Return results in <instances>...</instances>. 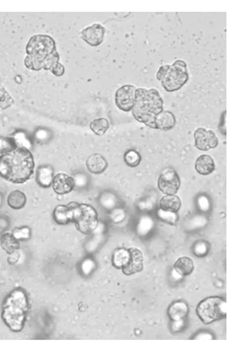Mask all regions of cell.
Here are the masks:
<instances>
[{
  "mask_svg": "<svg viewBox=\"0 0 241 359\" xmlns=\"http://www.w3.org/2000/svg\"><path fill=\"white\" fill-rule=\"evenodd\" d=\"M153 227H154L153 220L149 216H144L140 219L139 224H138V234L139 236H146L152 230Z\"/></svg>",
  "mask_w": 241,
  "mask_h": 359,
  "instance_id": "484cf974",
  "label": "cell"
},
{
  "mask_svg": "<svg viewBox=\"0 0 241 359\" xmlns=\"http://www.w3.org/2000/svg\"><path fill=\"white\" fill-rule=\"evenodd\" d=\"M100 202L105 208L108 210H112L117 204V198L112 194H105L101 197Z\"/></svg>",
  "mask_w": 241,
  "mask_h": 359,
  "instance_id": "1f68e13d",
  "label": "cell"
},
{
  "mask_svg": "<svg viewBox=\"0 0 241 359\" xmlns=\"http://www.w3.org/2000/svg\"><path fill=\"white\" fill-rule=\"evenodd\" d=\"M164 102L156 88H139L135 93L132 114L136 120L155 130V120L163 110Z\"/></svg>",
  "mask_w": 241,
  "mask_h": 359,
  "instance_id": "3957f363",
  "label": "cell"
},
{
  "mask_svg": "<svg viewBox=\"0 0 241 359\" xmlns=\"http://www.w3.org/2000/svg\"><path fill=\"white\" fill-rule=\"evenodd\" d=\"M197 314L204 324H211L226 316V301L219 296H211L202 300Z\"/></svg>",
  "mask_w": 241,
  "mask_h": 359,
  "instance_id": "8992f818",
  "label": "cell"
},
{
  "mask_svg": "<svg viewBox=\"0 0 241 359\" xmlns=\"http://www.w3.org/2000/svg\"><path fill=\"white\" fill-rule=\"evenodd\" d=\"M68 206L72 208L73 222H76L79 231L89 234L96 230L98 224V212L92 206L77 202H70Z\"/></svg>",
  "mask_w": 241,
  "mask_h": 359,
  "instance_id": "5b68a950",
  "label": "cell"
},
{
  "mask_svg": "<svg viewBox=\"0 0 241 359\" xmlns=\"http://www.w3.org/2000/svg\"><path fill=\"white\" fill-rule=\"evenodd\" d=\"M174 323L172 324V328L174 331H179L180 329L182 328L183 326V319L181 320H178V321H173Z\"/></svg>",
  "mask_w": 241,
  "mask_h": 359,
  "instance_id": "60d3db41",
  "label": "cell"
},
{
  "mask_svg": "<svg viewBox=\"0 0 241 359\" xmlns=\"http://www.w3.org/2000/svg\"><path fill=\"white\" fill-rule=\"evenodd\" d=\"M14 104V100L5 88L0 86V110H4Z\"/></svg>",
  "mask_w": 241,
  "mask_h": 359,
  "instance_id": "f1b7e54d",
  "label": "cell"
},
{
  "mask_svg": "<svg viewBox=\"0 0 241 359\" xmlns=\"http://www.w3.org/2000/svg\"><path fill=\"white\" fill-rule=\"evenodd\" d=\"M189 78L187 63L184 60H178L170 65L168 74L161 80V84L168 92H174L188 82Z\"/></svg>",
  "mask_w": 241,
  "mask_h": 359,
  "instance_id": "52a82bcc",
  "label": "cell"
},
{
  "mask_svg": "<svg viewBox=\"0 0 241 359\" xmlns=\"http://www.w3.org/2000/svg\"><path fill=\"white\" fill-rule=\"evenodd\" d=\"M136 88L132 85H124L116 92L115 102L119 110L125 112L132 110L135 104Z\"/></svg>",
  "mask_w": 241,
  "mask_h": 359,
  "instance_id": "9c48e42d",
  "label": "cell"
},
{
  "mask_svg": "<svg viewBox=\"0 0 241 359\" xmlns=\"http://www.w3.org/2000/svg\"><path fill=\"white\" fill-rule=\"evenodd\" d=\"M170 65H163V66L159 68V70L157 72V80H158L161 82L166 77V75L168 74V72L170 70Z\"/></svg>",
  "mask_w": 241,
  "mask_h": 359,
  "instance_id": "74e56055",
  "label": "cell"
},
{
  "mask_svg": "<svg viewBox=\"0 0 241 359\" xmlns=\"http://www.w3.org/2000/svg\"><path fill=\"white\" fill-rule=\"evenodd\" d=\"M26 202V195L21 190H13L8 195L7 204L14 210H19L21 208H23Z\"/></svg>",
  "mask_w": 241,
  "mask_h": 359,
  "instance_id": "7402d4cb",
  "label": "cell"
},
{
  "mask_svg": "<svg viewBox=\"0 0 241 359\" xmlns=\"http://www.w3.org/2000/svg\"><path fill=\"white\" fill-rule=\"evenodd\" d=\"M54 219L57 224H67L70 222H73V210L70 206H58L54 210Z\"/></svg>",
  "mask_w": 241,
  "mask_h": 359,
  "instance_id": "ac0fdd59",
  "label": "cell"
},
{
  "mask_svg": "<svg viewBox=\"0 0 241 359\" xmlns=\"http://www.w3.org/2000/svg\"><path fill=\"white\" fill-rule=\"evenodd\" d=\"M13 138L15 140L16 147L18 148H25L26 150H30L31 142L26 134L22 132H15L13 136Z\"/></svg>",
  "mask_w": 241,
  "mask_h": 359,
  "instance_id": "f546056e",
  "label": "cell"
},
{
  "mask_svg": "<svg viewBox=\"0 0 241 359\" xmlns=\"http://www.w3.org/2000/svg\"><path fill=\"white\" fill-rule=\"evenodd\" d=\"M209 252V246L204 242H199L194 247V252L198 256H205Z\"/></svg>",
  "mask_w": 241,
  "mask_h": 359,
  "instance_id": "836d02e7",
  "label": "cell"
},
{
  "mask_svg": "<svg viewBox=\"0 0 241 359\" xmlns=\"http://www.w3.org/2000/svg\"><path fill=\"white\" fill-rule=\"evenodd\" d=\"M168 313L172 321L181 320L189 313V306L187 304L182 301L175 302L170 306Z\"/></svg>",
  "mask_w": 241,
  "mask_h": 359,
  "instance_id": "d6986e66",
  "label": "cell"
},
{
  "mask_svg": "<svg viewBox=\"0 0 241 359\" xmlns=\"http://www.w3.org/2000/svg\"><path fill=\"white\" fill-rule=\"evenodd\" d=\"M96 267V264L91 259H86L81 264V271L85 276H88Z\"/></svg>",
  "mask_w": 241,
  "mask_h": 359,
  "instance_id": "e575fe53",
  "label": "cell"
},
{
  "mask_svg": "<svg viewBox=\"0 0 241 359\" xmlns=\"http://www.w3.org/2000/svg\"><path fill=\"white\" fill-rule=\"evenodd\" d=\"M36 138H38L39 140H44L45 138H48V134L46 130H38L36 132Z\"/></svg>",
  "mask_w": 241,
  "mask_h": 359,
  "instance_id": "ab89813d",
  "label": "cell"
},
{
  "mask_svg": "<svg viewBox=\"0 0 241 359\" xmlns=\"http://www.w3.org/2000/svg\"><path fill=\"white\" fill-rule=\"evenodd\" d=\"M89 127L96 135L102 136L109 128V122L105 118H96L91 122Z\"/></svg>",
  "mask_w": 241,
  "mask_h": 359,
  "instance_id": "d4e9b609",
  "label": "cell"
},
{
  "mask_svg": "<svg viewBox=\"0 0 241 359\" xmlns=\"http://www.w3.org/2000/svg\"><path fill=\"white\" fill-rule=\"evenodd\" d=\"M50 72H51L55 76L61 77V76L64 75V73H65V67L62 65L61 63L57 62V64H56L54 67L52 68Z\"/></svg>",
  "mask_w": 241,
  "mask_h": 359,
  "instance_id": "8d00e7d4",
  "label": "cell"
},
{
  "mask_svg": "<svg viewBox=\"0 0 241 359\" xmlns=\"http://www.w3.org/2000/svg\"><path fill=\"white\" fill-rule=\"evenodd\" d=\"M74 178L66 174H57L52 182V188L57 194L64 195L71 192L75 188Z\"/></svg>",
  "mask_w": 241,
  "mask_h": 359,
  "instance_id": "4fadbf2b",
  "label": "cell"
},
{
  "mask_svg": "<svg viewBox=\"0 0 241 359\" xmlns=\"http://www.w3.org/2000/svg\"><path fill=\"white\" fill-rule=\"evenodd\" d=\"M35 169L33 155L29 150L15 148L0 156V176L13 184H24Z\"/></svg>",
  "mask_w": 241,
  "mask_h": 359,
  "instance_id": "7a4b0ae2",
  "label": "cell"
},
{
  "mask_svg": "<svg viewBox=\"0 0 241 359\" xmlns=\"http://www.w3.org/2000/svg\"><path fill=\"white\" fill-rule=\"evenodd\" d=\"M174 270L181 276H186L193 272L194 264L189 257H180L175 262Z\"/></svg>",
  "mask_w": 241,
  "mask_h": 359,
  "instance_id": "44dd1931",
  "label": "cell"
},
{
  "mask_svg": "<svg viewBox=\"0 0 241 359\" xmlns=\"http://www.w3.org/2000/svg\"><path fill=\"white\" fill-rule=\"evenodd\" d=\"M16 147L15 140L13 137L0 136V152L2 154H8L14 150Z\"/></svg>",
  "mask_w": 241,
  "mask_h": 359,
  "instance_id": "4316f807",
  "label": "cell"
},
{
  "mask_svg": "<svg viewBox=\"0 0 241 359\" xmlns=\"http://www.w3.org/2000/svg\"><path fill=\"white\" fill-rule=\"evenodd\" d=\"M0 242L2 248L9 254L15 252L19 248V242L15 239L14 236L10 234H5L2 236Z\"/></svg>",
  "mask_w": 241,
  "mask_h": 359,
  "instance_id": "603a6c76",
  "label": "cell"
},
{
  "mask_svg": "<svg viewBox=\"0 0 241 359\" xmlns=\"http://www.w3.org/2000/svg\"><path fill=\"white\" fill-rule=\"evenodd\" d=\"M176 124L177 120L173 113L170 110H162L158 114L155 120V130H161L167 132L174 128Z\"/></svg>",
  "mask_w": 241,
  "mask_h": 359,
  "instance_id": "5bb4252c",
  "label": "cell"
},
{
  "mask_svg": "<svg viewBox=\"0 0 241 359\" xmlns=\"http://www.w3.org/2000/svg\"><path fill=\"white\" fill-rule=\"evenodd\" d=\"M80 36L84 42L91 46H98L102 43L105 36V28L100 24H92L83 28Z\"/></svg>",
  "mask_w": 241,
  "mask_h": 359,
  "instance_id": "8fae6325",
  "label": "cell"
},
{
  "mask_svg": "<svg viewBox=\"0 0 241 359\" xmlns=\"http://www.w3.org/2000/svg\"><path fill=\"white\" fill-rule=\"evenodd\" d=\"M124 160L129 167H137L140 164L141 156L137 150H129L124 155Z\"/></svg>",
  "mask_w": 241,
  "mask_h": 359,
  "instance_id": "83f0119b",
  "label": "cell"
},
{
  "mask_svg": "<svg viewBox=\"0 0 241 359\" xmlns=\"http://www.w3.org/2000/svg\"><path fill=\"white\" fill-rule=\"evenodd\" d=\"M194 138L197 149L203 152L214 149L219 145V138H217L216 134L211 130L197 128L194 132Z\"/></svg>",
  "mask_w": 241,
  "mask_h": 359,
  "instance_id": "30bf717a",
  "label": "cell"
},
{
  "mask_svg": "<svg viewBox=\"0 0 241 359\" xmlns=\"http://www.w3.org/2000/svg\"><path fill=\"white\" fill-rule=\"evenodd\" d=\"M13 236L15 237L16 240H19V239H23V240H26L30 237V230L26 227H23V228H16L13 232Z\"/></svg>",
  "mask_w": 241,
  "mask_h": 359,
  "instance_id": "d6a6232c",
  "label": "cell"
},
{
  "mask_svg": "<svg viewBox=\"0 0 241 359\" xmlns=\"http://www.w3.org/2000/svg\"><path fill=\"white\" fill-rule=\"evenodd\" d=\"M1 204H2V196L0 194V207H1Z\"/></svg>",
  "mask_w": 241,
  "mask_h": 359,
  "instance_id": "b9f144b4",
  "label": "cell"
},
{
  "mask_svg": "<svg viewBox=\"0 0 241 359\" xmlns=\"http://www.w3.org/2000/svg\"><path fill=\"white\" fill-rule=\"evenodd\" d=\"M129 252V259L125 266L122 268V272L126 276H131L136 272H141L143 269V254L142 252L137 248H130Z\"/></svg>",
  "mask_w": 241,
  "mask_h": 359,
  "instance_id": "7c38bea8",
  "label": "cell"
},
{
  "mask_svg": "<svg viewBox=\"0 0 241 359\" xmlns=\"http://www.w3.org/2000/svg\"><path fill=\"white\" fill-rule=\"evenodd\" d=\"M27 309L26 294L21 290H15L5 301L2 318L11 330L18 332L23 328Z\"/></svg>",
  "mask_w": 241,
  "mask_h": 359,
  "instance_id": "277c9868",
  "label": "cell"
},
{
  "mask_svg": "<svg viewBox=\"0 0 241 359\" xmlns=\"http://www.w3.org/2000/svg\"><path fill=\"white\" fill-rule=\"evenodd\" d=\"M53 169L49 166H42L37 170L36 180L38 184L44 188H48L53 182Z\"/></svg>",
  "mask_w": 241,
  "mask_h": 359,
  "instance_id": "ffe728a7",
  "label": "cell"
},
{
  "mask_svg": "<svg viewBox=\"0 0 241 359\" xmlns=\"http://www.w3.org/2000/svg\"><path fill=\"white\" fill-rule=\"evenodd\" d=\"M195 169L200 174H211L215 170L214 160L209 155H201L196 160Z\"/></svg>",
  "mask_w": 241,
  "mask_h": 359,
  "instance_id": "2e32d148",
  "label": "cell"
},
{
  "mask_svg": "<svg viewBox=\"0 0 241 359\" xmlns=\"http://www.w3.org/2000/svg\"><path fill=\"white\" fill-rule=\"evenodd\" d=\"M26 52L27 56L24 62L25 66L33 72L51 70L52 68L59 62L56 42L47 35L37 34L31 36L26 45Z\"/></svg>",
  "mask_w": 241,
  "mask_h": 359,
  "instance_id": "6da1fadb",
  "label": "cell"
},
{
  "mask_svg": "<svg viewBox=\"0 0 241 359\" xmlns=\"http://www.w3.org/2000/svg\"><path fill=\"white\" fill-rule=\"evenodd\" d=\"M159 209L172 212H179L181 207V200L177 195H165L159 202Z\"/></svg>",
  "mask_w": 241,
  "mask_h": 359,
  "instance_id": "e0dca14e",
  "label": "cell"
},
{
  "mask_svg": "<svg viewBox=\"0 0 241 359\" xmlns=\"http://www.w3.org/2000/svg\"><path fill=\"white\" fill-rule=\"evenodd\" d=\"M199 206L200 209L204 212H207L210 209V202L206 196H200L199 198Z\"/></svg>",
  "mask_w": 241,
  "mask_h": 359,
  "instance_id": "f35d334b",
  "label": "cell"
},
{
  "mask_svg": "<svg viewBox=\"0 0 241 359\" xmlns=\"http://www.w3.org/2000/svg\"><path fill=\"white\" fill-rule=\"evenodd\" d=\"M129 259V252L128 250L120 248L116 250L114 252L112 262L116 268H123L128 262Z\"/></svg>",
  "mask_w": 241,
  "mask_h": 359,
  "instance_id": "cb8c5ba5",
  "label": "cell"
},
{
  "mask_svg": "<svg viewBox=\"0 0 241 359\" xmlns=\"http://www.w3.org/2000/svg\"><path fill=\"white\" fill-rule=\"evenodd\" d=\"M158 216H159L160 220H162V221L167 222V224H176V222L179 220L177 212L163 210H161V209L158 210Z\"/></svg>",
  "mask_w": 241,
  "mask_h": 359,
  "instance_id": "4dcf8cb0",
  "label": "cell"
},
{
  "mask_svg": "<svg viewBox=\"0 0 241 359\" xmlns=\"http://www.w3.org/2000/svg\"><path fill=\"white\" fill-rule=\"evenodd\" d=\"M110 218L114 222H119L123 221L125 219V212L121 209H114L111 212Z\"/></svg>",
  "mask_w": 241,
  "mask_h": 359,
  "instance_id": "d590c367",
  "label": "cell"
},
{
  "mask_svg": "<svg viewBox=\"0 0 241 359\" xmlns=\"http://www.w3.org/2000/svg\"><path fill=\"white\" fill-rule=\"evenodd\" d=\"M87 168L89 172L99 174L108 168V162L100 154H92L87 160Z\"/></svg>",
  "mask_w": 241,
  "mask_h": 359,
  "instance_id": "9a60e30c",
  "label": "cell"
},
{
  "mask_svg": "<svg viewBox=\"0 0 241 359\" xmlns=\"http://www.w3.org/2000/svg\"><path fill=\"white\" fill-rule=\"evenodd\" d=\"M158 187L166 195H174L180 187V176L174 170L166 169L159 175Z\"/></svg>",
  "mask_w": 241,
  "mask_h": 359,
  "instance_id": "ba28073f",
  "label": "cell"
}]
</instances>
